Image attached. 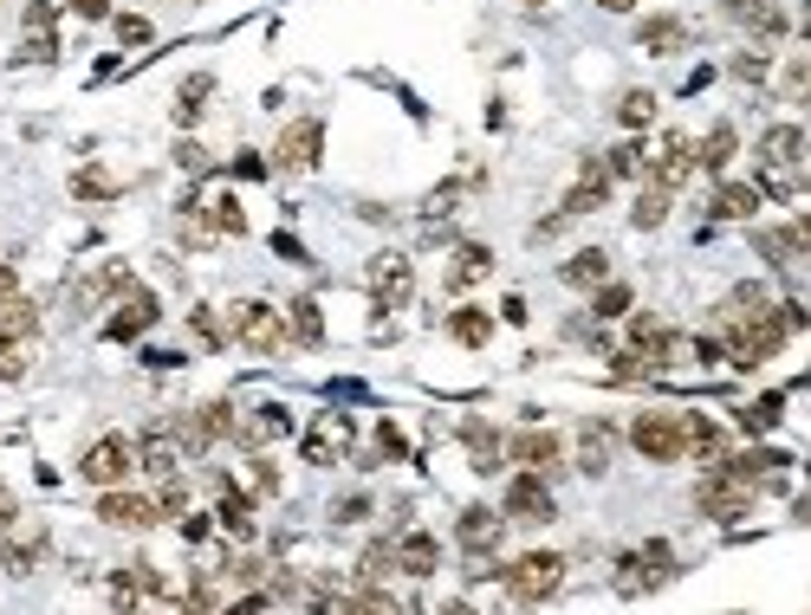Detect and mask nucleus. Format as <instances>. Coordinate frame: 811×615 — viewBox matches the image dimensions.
<instances>
[{
    "instance_id": "052dcab7",
    "label": "nucleus",
    "mask_w": 811,
    "mask_h": 615,
    "mask_svg": "<svg viewBox=\"0 0 811 615\" xmlns=\"http://www.w3.org/2000/svg\"><path fill=\"white\" fill-rule=\"evenodd\" d=\"M20 512H13V492H0V538H7V525H13Z\"/></svg>"
},
{
    "instance_id": "423d86ee",
    "label": "nucleus",
    "mask_w": 811,
    "mask_h": 615,
    "mask_svg": "<svg viewBox=\"0 0 811 615\" xmlns=\"http://www.w3.org/2000/svg\"><path fill=\"white\" fill-rule=\"evenodd\" d=\"M500 519H507V525H545V519H552V486H545V474H526V467H519V474L507 479Z\"/></svg>"
},
{
    "instance_id": "13d9d810",
    "label": "nucleus",
    "mask_w": 811,
    "mask_h": 615,
    "mask_svg": "<svg viewBox=\"0 0 811 615\" xmlns=\"http://www.w3.org/2000/svg\"><path fill=\"white\" fill-rule=\"evenodd\" d=\"M364 512H370V499H345V505H338V525H358Z\"/></svg>"
},
{
    "instance_id": "9d476101",
    "label": "nucleus",
    "mask_w": 811,
    "mask_h": 615,
    "mask_svg": "<svg viewBox=\"0 0 811 615\" xmlns=\"http://www.w3.org/2000/svg\"><path fill=\"white\" fill-rule=\"evenodd\" d=\"M286 434H293V409L286 402H260L254 414H234V441L254 447V454L273 447V441H286Z\"/></svg>"
},
{
    "instance_id": "393cba45",
    "label": "nucleus",
    "mask_w": 811,
    "mask_h": 615,
    "mask_svg": "<svg viewBox=\"0 0 811 615\" xmlns=\"http://www.w3.org/2000/svg\"><path fill=\"white\" fill-rule=\"evenodd\" d=\"M189 214H202L209 234H247V214H240V202H234L227 189H215L209 202H189Z\"/></svg>"
},
{
    "instance_id": "9b49d317",
    "label": "nucleus",
    "mask_w": 811,
    "mask_h": 615,
    "mask_svg": "<svg viewBox=\"0 0 811 615\" xmlns=\"http://www.w3.org/2000/svg\"><path fill=\"white\" fill-rule=\"evenodd\" d=\"M753 247H759V260H766V266L792 273V266L811 253V227H806V220H792V227H759V234H753Z\"/></svg>"
},
{
    "instance_id": "5fc2aeb1",
    "label": "nucleus",
    "mask_w": 811,
    "mask_h": 615,
    "mask_svg": "<svg viewBox=\"0 0 811 615\" xmlns=\"http://www.w3.org/2000/svg\"><path fill=\"white\" fill-rule=\"evenodd\" d=\"M454 202H461V189H454V182L436 189V195H429V220H436V214H454Z\"/></svg>"
},
{
    "instance_id": "6ab92c4d",
    "label": "nucleus",
    "mask_w": 811,
    "mask_h": 615,
    "mask_svg": "<svg viewBox=\"0 0 811 615\" xmlns=\"http://www.w3.org/2000/svg\"><path fill=\"white\" fill-rule=\"evenodd\" d=\"M182 454H189V447H182V434H176V428H149V434H137V467H144V474H176V467H182Z\"/></svg>"
},
{
    "instance_id": "f704fd0d",
    "label": "nucleus",
    "mask_w": 811,
    "mask_h": 615,
    "mask_svg": "<svg viewBox=\"0 0 811 615\" xmlns=\"http://www.w3.org/2000/svg\"><path fill=\"white\" fill-rule=\"evenodd\" d=\"M487 273H494V253H487V247H461L454 266H448V285L461 292V285H474V278H487Z\"/></svg>"
},
{
    "instance_id": "864d4df0",
    "label": "nucleus",
    "mask_w": 811,
    "mask_h": 615,
    "mask_svg": "<svg viewBox=\"0 0 811 615\" xmlns=\"http://www.w3.org/2000/svg\"><path fill=\"white\" fill-rule=\"evenodd\" d=\"M376 454H383V460H403V434H396V428H390V421H383V428H376Z\"/></svg>"
},
{
    "instance_id": "37998d69",
    "label": "nucleus",
    "mask_w": 811,
    "mask_h": 615,
    "mask_svg": "<svg viewBox=\"0 0 811 615\" xmlns=\"http://www.w3.org/2000/svg\"><path fill=\"white\" fill-rule=\"evenodd\" d=\"M189 331L209 343V350H222V343H227V324L215 318V311H209V305H202V311H189Z\"/></svg>"
},
{
    "instance_id": "79ce46f5",
    "label": "nucleus",
    "mask_w": 811,
    "mask_h": 615,
    "mask_svg": "<svg viewBox=\"0 0 811 615\" xmlns=\"http://www.w3.org/2000/svg\"><path fill=\"white\" fill-rule=\"evenodd\" d=\"M156 512H162V519H182V512H189V486L176 474H162V486H156Z\"/></svg>"
},
{
    "instance_id": "f8f14e48",
    "label": "nucleus",
    "mask_w": 811,
    "mask_h": 615,
    "mask_svg": "<svg viewBox=\"0 0 811 615\" xmlns=\"http://www.w3.org/2000/svg\"><path fill=\"white\" fill-rule=\"evenodd\" d=\"M98 519H104L111 532H149L162 512H156V499H137V492H124V486H104V499H98Z\"/></svg>"
},
{
    "instance_id": "2eb2a0df",
    "label": "nucleus",
    "mask_w": 811,
    "mask_h": 615,
    "mask_svg": "<svg viewBox=\"0 0 811 615\" xmlns=\"http://www.w3.org/2000/svg\"><path fill=\"white\" fill-rule=\"evenodd\" d=\"M149 324H156V292H144V285H124V305H117V318L104 324V338H111V343H131V338H144Z\"/></svg>"
},
{
    "instance_id": "4d7b16f0",
    "label": "nucleus",
    "mask_w": 811,
    "mask_h": 615,
    "mask_svg": "<svg viewBox=\"0 0 811 615\" xmlns=\"http://www.w3.org/2000/svg\"><path fill=\"white\" fill-rule=\"evenodd\" d=\"M66 7H72L78 20H104L111 13V0H66Z\"/></svg>"
},
{
    "instance_id": "4468645a",
    "label": "nucleus",
    "mask_w": 811,
    "mask_h": 615,
    "mask_svg": "<svg viewBox=\"0 0 811 615\" xmlns=\"http://www.w3.org/2000/svg\"><path fill=\"white\" fill-rule=\"evenodd\" d=\"M318 149H325V124H318V117H299V124L280 130L273 162H280V169H312V162H318Z\"/></svg>"
},
{
    "instance_id": "de8ad7c7",
    "label": "nucleus",
    "mask_w": 811,
    "mask_h": 615,
    "mask_svg": "<svg viewBox=\"0 0 811 615\" xmlns=\"http://www.w3.org/2000/svg\"><path fill=\"white\" fill-rule=\"evenodd\" d=\"M117 39L124 46H149V20L144 13H117Z\"/></svg>"
},
{
    "instance_id": "a878e982",
    "label": "nucleus",
    "mask_w": 811,
    "mask_h": 615,
    "mask_svg": "<svg viewBox=\"0 0 811 615\" xmlns=\"http://www.w3.org/2000/svg\"><path fill=\"white\" fill-rule=\"evenodd\" d=\"M610 447H617V434L604 428V421H585L578 428V474H610Z\"/></svg>"
},
{
    "instance_id": "1a4fd4ad",
    "label": "nucleus",
    "mask_w": 811,
    "mask_h": 615,
    "mask_svg": "<svg viewBox=\"0 0 811 615\" xmlns=\"http://www.w3.org/2000/svg\"><path fill=\"white\" fill-rule=\"evenodd\" d=\"M176 434H182L189 454H202V447H215V441H234V402H202L195 414L176 421Z\"/></svg>"
},
{
    "instance_id": "ea45409f",
    "label": "nucleus",
    "mask_w": 811,
    "mask_h": 615,
    "mask_svg": "<svg viewBox=\"0 0 811 615\" xmlns=\"http://www.w3.org/2000/svg\"><path fill=\"white\" fill-rule=\"evenodd\" d=\"M590 292H597V298H590V318H623V311H630V285H610V278H604V285H590Z\"/></svg>"
},
{
    "instance_id": "7c9ffc66",
    "label": "nucleus",
    "mask_w": 811,
    "mask_h": 615,
    "mask_svg": "<svg viewBox=\"0 0 811 615\" xmlns=\"http://www.w3.org/2000/svg\"><path fill=\"white\" fill-rule=\"evenodd\" d=\"M637 39H643V53H656V59H668V53H682V46H688V20H643V33H637Z\"/></svg>"
},
{
    "instance_id": "f03ea898",
    "label": "nucleus",
    "mask_w": 811,
    "mask_h": 615,
    "mask_svg": "<svg viewBox=\"0 0 811 615\" xmlns=\"http://www.w3.org/2000/svg\"><path fill=\"white\" fill-rule=\"evenodd\" d=\"M227 338L240 343V350H254V356H280L286 350V311L280 305H267V298H247V305H234L227 311Z\"/></svg>"
},
{
    "instance_id": "39448f33",
    "label": "nucleus",
    "mask_w": 811,
    "mask_h": 615,
    "mask_svg": "<svg viewBox=\"0 0 811 615\" xmlns=\"http://www.w3.org/2000/svg\"><path fill=\"white\" fill-rule=\"evenodd\" d=\"M630 441H637V454H643V460H656V467L682 460V414H675V409L637 414V421H630Z\"/></svg>"
},
{
    "instance_id": "f3484780",
    "label": "nucleus",
    "mask_w": 811,
    "mask_h": 615,
    "mask_svg": "<svg viewBox=\"0 0 811 615\" xmlns=\"http://www.w3.org/2000/svg\"><path fill=\"white\" fill-rule=\"evenodd\" d=\"M688 175H695V143H688V137H668L663 156H656V162H643V182H656V189H668V195H675Z\"/></svg>"
},
{
    "instance_id": "c85d7f7f",
    "label": "nucleus",
    "mask_w": 811,
    "mask_h": 615,
    "mask_svg": "<svg viewBox=\"0 0 811 615\" xmlns=\"http://www.w3.org/2000/svg\"><path fill=\"white\" fill-rule=\"evenodd\" d=\"M734 149H740V137H734V124H714L708 137L695 143V169H708V175H721L728 162H734Z\"/></svg>"
},
{
    "instance_id": "a211bd4d",
    "label": "nucleus",
    "mask_w": 811,
    "mask_h": 615,
    "mask_svg": "<svg viewBox=\"0 0 811 615\" xmlns=\"http://www.w3.org/2000/svg\"><path fill=\"white\" fill-rule=\"evenodd\" d=\"M500 532H507V519H500L494 505H468V512H461V525H454V538H461L468 557H487V550L500 545Z\"/></svg>"
},
{
    "instance_id": "603ef678",
    "label": "nucleus",
    "mask_w": 811,
    "mask_h": 615,
    "mask_svg": "<svg viewBox=\"0 0 811 615\" xmlns=\"http://www.w3.org/2000/svg\"><path fill=\"white\" fill-rule=\"evenodd\" d=\"M26 33H53V0H33L26 7Z\"/></svg>"
},
{
    "instance_id": "b1692460",
    "label": "nucleus",
    "mask_w": 811,
    "mask_h": 615,
    "mask_svg": "<svg viewBox=\"0 0 811 615\" xmlns=\"http://www.w3.org/2000/svg\"><path fill=\"white\" fill-rule=\"evenodd\" d=\"M682 454L721 460V454H728V434H721V421H708V414H682Z\"/></svg>"
},
{
    "instance_id": "09e8293b",
    "label": "nucleus",
    "mask_w": 811,
    "mask_h": 615,
    "mask_svg": "<svg viewBox=\"0 0 811 615\" xmlns=\"http://www.w3.org/2000/svg\"><path fill=\"white\" fill-rule=\"evenodd\" d=\"M20 59H33V66H53V59H59V39H53V33H33Z\"/></svg>"
},
{
    "instance_id": "ddd939ff",
    "label": "nucleus",
    "mask_w": 811,
    "mask_h": 615,
    "mask_svg": "<svg viewBox=\"0 0 811 615\" xmlns=\"http://www.w3.org/2000/svg\"><path fill=\"white\" fill-rule=\"evenodd\" d=\"M617 583L623 590H656V583H668L675 577V550L668 545H643V550H630V557H617Z\"/></svg>"
},
{
    "instance_id": "c03bdc74",
    "label": "nucleus",
    "mask_w": 811,
    "mask_h": 615,
    "mask_svg": "<svg viewBox=\"0 0 811 615\" xmlns=\"http://www.w3.org/2000/svg\"><path fill=\"white\" fill-rule=\"evenodd\" d=\"M390 570H396V550H390V545H370L364 563H358V577H364V583H383Z\"/></svg>"
},
{
    "instance_id": "3c124183",
    "label": "nucleus",
    "mask_w": 811,
    "mask_h": 615,
    "mask_svg": "<svg viewBox=\"0 0 811 615\" xmlns=\"http://www.w3.org/2000/svg\"><path fill=\"white\" fill-rule=\"evenodd\" d=\"M806 78H811L806 53H792V59H786V98H806Z\"/></svg>"
},
{
    "instance_id": "c9c22d12",
    "label": "nucleus",
    "mask_w": 811,
    "mask_h": 615,
    "mask_svg": "<svg viewBox=\"0 0 811 615\" xmlns=\"http://www.w3.org/2000/svg\"><path fill=\"white\" fill-rule=\"evenodd\" d=\"M668 202H675L668 189H656V182H643V195H637V207H630V220H637V227L650 234V227H663V220H668Z\"/></svg>"
},
{
    "instance_id": "bb28decb",
    "label": "nucleus",
    "mask_w": 811,
    "mask_h": 615,
    "mask_svg": "<svg viewBox=\"0 0 811 615\" xmlns=\"http://www.w3.org/2000/svg\"><path fill=\"white\" fill-rule=\"evenodd\" d=\"M759 311H773V292H766V285H734V292L721 298V318H714V324L728 331V324H746V318H759Z\"/></svg>"
},
{
    "instance_id": "4c0bfd02",
    "label": "nucleus",
    "mask_w": 811,
    "mask_h": 615,
    "mask_svg": "<svg viewBox=\"0 0 811 615\" xmlns=\"http://www.w3.org/2000/svg\"><path fill=\"white\" fill-rule=\"evenodd\" d=\"M209 91H215V78H209V71H195V78L182 84V98H176V124H195V117H202V98H209Z\"/></svg>"
},
{
    "instance_id": "a18cd8bd",
    "label": "nucleus",
    "mask_w": 811,
    "mask_h": 615,
    "mask_svg": "<svg viewBox=\"0 0 811 615\" xmlns=\"http://www.w3.org/2000/svg\"><path fill=\"white\" fill-rule=\"evenodd\" d=\"M72 195H85V202H104V195H117V182H111V175H98V169H78V175H72Z\"/></svg>"
},
{
    "instance_id": "473e14b6",
    "label": "nucleus",
    "mask_w": 811,
    "mask_h": 615,
    "mask_svg": "<svg viewBox=\"0 0 811 615\" xmlns=\"http://www.w3.org/2000/svg\"><path fill=\"white\" fill-rule=\"evenodd\" d=\"M286 338L325 343V318H318V305H312V298H293V305H286Z\"/></svg>"
},
{
    "instance_id": "0eeeda50",
    "label": "nucleus",
    "mask_w": 811,
    "mask_h": 615,
    "mask_svg": "<svg viewBox=\"0 0 811 615\" xmlns=\"http://www.w3.org/2000/svg\"><path fill=\"white\" fill-rule=\"evenodd\" d=\"M131 467H137V441H124V434L91 441V447H85V460H78V474L91 479V486H124Z\"/></svg>"
},
{
    "instance_id": "412c9836",
    "label": "nucleus",
    "mask_w": 811,
    "mask_h": 615,
    "mask_svg": "<svg viewBox=\"0 0 811 615\" xmlns=\"http://www.w3.org/2000/svg\"><path fill=\"white\" fill-rule=\"evenodd\" d=\"M507 460H514V467H526V474H552V467H559V434L526 428V434H514V441H507Z\"/></svg>"
},
{
    "instance_id": "e433bc0d",
    "label": "nucleus",
    "mask_w": 811,
    "mask_h": 615,
    "mask_svg": "<svg viewBox=\"0 0 811 615\" xmlns=\"http://www.w3.org/2000/svg\"><path fill=\"white\" fill-rule=\"evenodd\" d=\"M448 338H454V343H487V338H494V318H487V311H474V305H461V311L448 318Z\"/></svg>"
},
{
    "instance_id": "bf43d9fd",
    "label": "nucleus",
    "mask_w": 811,
    "mask_h": 615,
    "mask_svg": "<svg viewBox=\"0 0 811 615\" xmlns=\"http://www.w3.org/2000/svg\"><path fill=\"white\" fill-rule=\"evenodd\" d=\"M721 7H728V13H734V20H753V13H759V7H766V0H721Z\"/></svg>"
},
{
    "instance_id": "a19ab883",
    "label": "nucleus",
    "mask_w": 811,
    "mask_h": 615,
    "mask_svg": "<svg viewBox=\"0 0 811 615\" xmlns=\"http://www.w3.org/2000/svg\"><path fill=\"white\" fill-rule=\"evenodd\" d=\"M740 428H746V434H773V428H779V396L746 402V409H740Z\"/></svg>"
},
{
    "instance_id": "aec40b11",
    "label": "nucleus",
    "mask_w": 811,
    "mask_h": 615,
    "mask_svg": "<svg viewBox=\"0 0 811 615\" xmlns=\"http://www.w3.org/2000/svg\"><path fill=\"white\" fill-rule=\"evenodd\" d=\"M390 550H396V570H403V577H436V570H442L436 532H403V538H390Z\"/></svg>"
},
{
    "instance_id": "20e7f679",
    "label": "nucleus",
    "mask_w": 811,
    "mask_h": 615,
    "mask_svg": "<svg viewBox=\"0 0 811 615\" xmlns=\"http://www.w3.org/2000/svg\"><path fill=\"white\" fill-rule=\"evenodd\" d=\"M695 505H701L708 519L734 525V519H746V512H753V486H746V479H734L728 467H708V474H701V486H695Z\"/></svg>"
},
{
    "instance_id": "cd10ccee",
    "label": "nucleus",
    "mask_w": 811,
    "mask_h": 615,
    "mask_svg": "<svg viewBox=\"0 0 811 615\" xmlns=\"http://www.w3.org/2000/svg\"><path fill=\"white\" fill-rule=\"evenodd\" d=\"M759 202H766V195H759V182H728V189L714 195V207H708V214H714V220H753V214H759Z\"/></svg>"
},
{
    "instance_id": "f257e3e1",
    "label": "nucleus",
    "mask_w": 811,
    "mask_h": 615,
    "mask_svg": "<svg viewBox=\"0 0 811 615\" xmlns=\"http://www.w3.org/2000/svg\"><path fill=\"white\" fill-rule=\"evenodd\" d=\"M759 169H766L759 195H799V182H806V130L799 124H773L759 137Z\"/></svg>"
},
{
    "instance_id": "c756f323",
    "label": "nucleus",
    "mask_w": 811,
    "mask_h": 615,
    "mask_svg": "<svg viewBox=\"0 0 811 615\" xmlns=\"http://www.w3.org/2000/svg\"><path fill=\"white\" fill-rule=\"evenodd\" d=\"M559 278H565V285H578V292H590V285H604V278H610V253H604V247H585V253H572V260L559 266Z\"/></svg>"
},
{
    "instance_id": "7ed1b4c3",
    "label": "nucleus",
    "mask_w": 811,
    "mask_h": 615,
    "mask_svg": "<svg viewBox=\"0 0 811 615\" xmlns=\"http://www.w3.org/2000/svg\"><path fill=\"white\" fill-rule=\"evenodd\" d=\"M500 583H507L514 603H545V596H559V583H565V557H559V550H526V557H514V563L500 570Z\"/></svg>"
},
{
    "instance_id": "6e6d98bb",
    "label": "nucleus",
    "mask_w": 811,
    "mask_h": 615,
    "mask_svg": "<svg viewBox=\"0 0 811 615\" xmlns=\"http://www.w3.org/2000/svg\"><path fill=\"white\" fill-rule=\"evenodd\" d=\"M176 162H182V169H189V175H202V169H209V156H202V149H195V143H182V149H176Z\"/></svg>"
},
{
    "instance_id": "2f4dec72",
    "label": "nucleus",
    "mask_w": 811,
    "mask_h": 615,
    "mask_svg": "<svg viewBox=\"0 0 811 615\" xmlns=\"http://www.w3.org/2000/svg\"><path fill=\"white\" fill-rule=\"evenodd\" d=\"M40 331V318H33V305L20 298V292H0V338L7 343H26Z\"/></svg>"
},
{
    "instance_id": "5701e85b",
    "label": "nucleus",
    "mask_w": 811,
    "mask_h": 615,
    "mask_svg": "<svg viewBox=\"0 0 811 615\" xmlns=\"http://www.w3.org/2000/svg\"><path fill=\"white\" fill-rule=\"evenodd\" d=\"M215 499H222V505H215L222 532H234V538H254V499H247V492H240L227 474H215Z\"/></svg>"
},
{
    "instance_id": "680f3d73",
    "label": "nucleus",
    "mask_w": 811,
    "mask_h": 615,
    "mask_svg": "<svg viewBox=\"0 0 811 615\" xmlns=\"http://www.w3.org/2000/svg\"><path fill=\"white\" fill-rule=\"evenodd\" d=\"M519 7H545V0H519Z\"/></svg>"
},
{
    "instance_id": "4be33fe9",
    "label": "nucleus",
    "mask_w": 811,
    "mask_h": 615,
    "mask_svg": "<svg viewBox=\"0 0 811 615\" xmlns=\"http://www.w3.org/2000/svg\"><path fill=\"white\" fill-rule=\"evenodd\" d=\"M409 292H416V266H409V260H383L376 278H370L376 311H403V305H409Z\"/></svg>"
},
{
    "instance_id": "8fccbe9b",
    "label": "nucleus",
    "mask_w": 811,
    "mask_h": 615,
    "mask_svg": "<svg viewBox=\"0 0 811 615\" xmlns=\"http://www.w3.org/2000/svg\"><path fill=\"white\" fill-rule=\"evenodd\" d=\"M254 492L267 499V492H280V467L267 460V454H254Z\"/></svg>"
},
{
    "instance_id": "49530a36",
    "label": "nucleus",
    "mask_w": 811,
    "mask_h": 615,
    "mask_svg": "<svg viewBox=\"0 0 811 615\" xmlns=\"http://www.w3.org/2000/svg\"><path fill=\"white\" fill-rule=\"evenodd\" d=\"M20 376H26V350L0 338V383H20Z\"/></svg>"
},
{
    "instance_id": "6e6552de",
    "label": "nucleus",
    "mask_w": 811,
    "mask_h": 615,
    "mask_svg": "<svg viewBox=\"0 0 811 615\" xmlns=\"http://www.w3.org/2000/svg\"><path fill=\"white\" fill-rule=\"evenodd\" d=\"M299 454H305L312 467H338V460L351 454V414H318V421L305 428Z\"/></svg>"
},
{
    "instance_id": "58836bf2",
    "label": "nucleus",
    "mask_w": 811,
    "mask_h": 615,
    "mask_svg": "<svg viewBox=\"0 0 811 615\" xmlns=\"http://www.w3.org/2000/svg\"><path fill=\"white\" fill-rule=\"evenodd\" d=\"M643 162H650V149H643V143H617V149L604 156V169H610V182H617V175H643Z\"/></svg>"
},
{
    "instance_id": "72a5a7b5",
    "label": "nucleus",
    "mask_w": 811,
    "mask_h": 615,
    "mask_svg": "<svg viewBox=\"0 0 811 615\" xmlns=\"http://www.w3.org/2000/svg\"><path fill=\"white\" fill-rule=\"evenodd\" d=\"M617 124L623 130H650L656 124V91H623L617 98Z\"/></svg>"
},
{
    "instance_id": "dca6fc26",
    "label": "nucleus",
    "mask_w": 811,
    "mask_h": 615,
    "mask_svg": "<svg viewBox=\"0 0 811 615\" xmlns=\"http://www.w3.org/2000/svg\"><path fill=\"white\" fill-rule=\"evenodd\" d=\"M46 557V525L40 519H26L20 532L7 525V545H0V563H7V577H33V563Z\"/></svg>"
}]
</instances>
